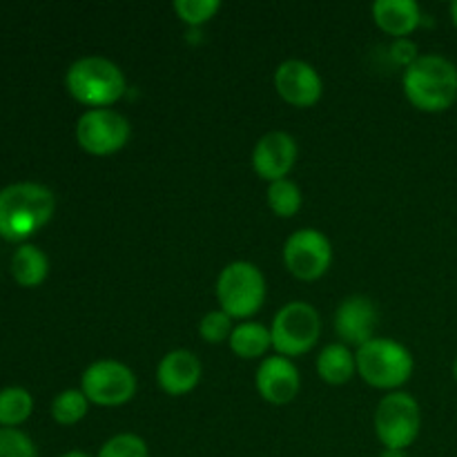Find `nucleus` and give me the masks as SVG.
<instances>
[{
	"label": "nucleus",
	"instance_id": "obj_23",
	"mask_svg": "<svg viewBox=\"0 0 457 457\" xmlns=\"http://www.w3.org/2000/svg\"><path fill=\"white\" fill-rule=\"evenodd\" d=\"M172 9L186 25L201 27L217 16L221 3L219 0H177Z\"/></svg>",
	"mask_w": 457,
	"mask_h": 457
},
{
	"label": "nucleus",
	"instance_id": "obj_18",
	"mask_svg": "<svg viewBox=\"0 0 457 457\" xmlns=\"http://www.w3.org/2000/svg\"><path fill=\"white\" fill-rule=\"evenodd\" d=\"M49 259L38 245L22 244L12 257V275L22 288H36L47 279Z\"/></svg>",
	"mask_w": 457,
	"mask_h": 457
},
{
	"label": "nucleus",
	"instance_id": "obj_8",
	"mask_svg": "<svg viewBox=\"0 0 457 457\" xmlns=\"http://www.w3.org/2000/svg\"><path fill=\"white\" fill-rule=\"evenodd\" d=\"M129 120L116 110H87L76 123V141L87 154L107 156L123 150L129 141Z\"/></svg>",
	"mask_w": 457,
	"mask_h": 457
},
{
	"label": "nucleus",
	"instance_id": "obj_27",
	"mask_svg": "<svg viewBox=\"0 0 457 457\" xmlns=\"http://www.w3.org/2000/svg\"><path fill=\"white\" fill-rule=\"evenodd\" d=\"M391 58L395 61V65L409 70V67L420 58L418 45L411 38H395L391 45Z\"/></svg>",
	"mask_w": 457,
	"mask_h": 457
},
{
	"label": "nucleus",
	"instance_id": "obj_16",
	"mask_svg": "<svg viewBox=\"0 0 457 457\" xmlns=\"http://www.w3.org/2000/svg\"><path fill=\"white\" fill-rule=\"evenodd\" d=\"M373 21L386 34L406 38L422 22V12L415 0H378L373 3Z\"/></svg>",
	"mask_w": 457,
	"mask_h": 457
},
{
	"label": "nucleus",
	"instance_id": "obj_21",
	"mask_svg": "<svg viewBox=\"0 0 457 457\" xmlns=\"http://www.w3.org/2000/svg\"><path fill=\"white\" fill-rule=\"evenodd\" d=\"M89 400L80 388H67V391L58 393L52 402V418L56 420L61 427H71L79 424L80 420L87 415Z\"/></svg>",
	"mask_w": 457,
	"mask_h": 457
},
{
	"label": "nucleus",
	"instance_id": "obj_10",
	"mask_svg": "<svg viewBox=\"0 0 457 457\" xmlns=\"http://www.w3.org/2000/svg\"><path fill=\"white\" fill-rule=\"evenodd\" d=\"M333 262V248L324 232L315 228H302L293 232L284 245V263L290 275L302 281H315L328 272Z\"/></svg>",
	"mask_w": 457,
	"mask_h": 457
},
{
	"label": "nucleus",
	"instance_id": "obj_13",
	"mask_svg": "<svg viewBox=\"0 0 457 457\" xmlns=\"http://www.w3.org/2000/svg\"><path fill=\"white\" fill-rule=\"evenodd\" d=\"M297 161V141L288 132H268L257 141L253 152V168L266 181L288 177Z\"/></svg>",
	"mask_w": 457,
	"mask_h": 457
},
{
	"label": "nucleus",
	"instance_id": "obj_17",
	"mask_svg": "<svg viewBox=\"0 0 457 457\" xmlns=\"http://www.w3.org/2000/svg\"><path fill=\"white\" fill-rule=\"evenodd\" d=\"M355 370V355L346 344H328L317 357V373L326 384H333V386L351 382Z\"/></svg>",
	"mask_w": 457,
	"mask_h": 457
},
{
	"label": "nucleus",
	"instance_id": "obj_15",
	"mask_svg": "<svg viewBox=\"0 0 457 457\" xmlns=\"http://www.w3.org/2000/svg\"><path fill=\"white\" fill-rule=\"evenodd\" d=\"M201 379V361L199 357L186 348L170 351L156 369V382L168 395L181 397L196 388Z\"/></svg>",
	"mask_w": 457,
	"mask_h": 457
},
{
	"label": "nucleus",
	"instance_id": "obj_29",
	"mask_svg": "<svg viewBox=\"0 0 457 457\" xmlns=\"http://www.w3.org/2000/svg\"><path fill=\"white\" fill-rule=\"evenodd\" d=\"M61 457H92V455L85 453V451H67V453H62Z\"/></svg>",
	"mask_w": 457,
	"mask_h": 457
},
{
	"label": "nucleus",
	"instance_id": "obj_7",
	"mask_svg": "<svg viewBox=\"0 0 457 457\" xmlns=\"http://www.w3.org/2000/svg\"><path fill=\"white\" fill-rule=\"evenodd\" d=\"M321 333L320 312L306 302H290L275 315L270 326L272 346L281 357L306 355Z\"/></svg>",
	"mask_w": 457,
	"mask_h": 457
},
{
	"label": "nucleus",
	"instance_id": "obj_28",
	"mask_svg": "<svg viewBox=\"0 0 457 457\" xmlns=\"http://www.w3.org/2000/svg\"><path fill=\"white\" fill-rule=\"evenodd\" d=\"M379 457H406V451H397V449H384V453Z\"/></svg>",
	"mask_w": 457,
	"mask_h": 457
},
{
	"label": "nucleus",
	"instance_id": "obj_31",
	"mask_svg": "<svg viewBox=\"0 0 457 457\" xmlns=\"http://www.w3.org/2000/svg\"><path fill=\"white\" fill-rule=\"evenodd\" d=\"M453 379L457 382V357H455V361H453Z\"/></svg>",
	"mask_w": 457,
	"mask_h": 457
},
{
	"label": "nucleus",
	"instance_id": "obj_14",
	"mask_svg": "<svg viewBox=\"0 0 457 457\" xmlns=\"http://www.w3.org/2000/svg\"><path fill=\"white\" fill-rule=\"evenodd\" d=\"M302 378L288 357H266L257 369V391L270 404H288L297 397Z\"/></svg>",
	"mask_w": 457,
	"mask_h": 457
},
{
	"label": "nucleus",
	"instance_id": "obj_20",
	"mask_svg": "<svg viewBox=\"0 0 457 457\" xmlns=\"http://www.w3.org/2000/svg\"><path fill=\"white\" fill-rule=\"evenodd\" d=\"M34 411V397L22 386H7L0 391V427L16 428Z\"/></svg>",
	"mask_w": 457,
	"mask_h": 457
},
{
	"label": "nucleus",
	"instance_id": "obj_4",
	"mask_svg": "<svg viewBox=\"0 0 457 457\" xmlns=\"http://www.w3.org/2000/svg\"><path fill=\"white\" fill-rule=\"evenodd\" d=\"M357 373L369 386L379 391H395L413 375V355L393 339H370L355 353Z\"/></svg>",
	"mask_w": 457,
	"mask_h": 457
},
{
	"label": "nucleus",
	"instance_id": "obj_26",
	"mask_svg": "<svg viewBox=\"0 0 457 457\" xmlns=\"http://www.w3.org/2000/svg\"><path fill=\"white\" fill-rule=\"evenodd\" d=\"M0 457H38L34 442L18 428H0Z\"/></svg>",
	"mask_w": 457,
	"mask_h": 457
},
{
	"label": "nucleus",
	"instance_id": "obj_5",
	"mask_svg": "<svg viewBox=\"0 0 457 457\" xmlns=\"http://www.w3.org/2000/svg\"><path fill=\"white\" fill-rule=\"evenodd\" d=\"M217 299L232 320H248L266 299V279L250 262H232L217 279Z\"/></svg>",
	"mask_w": 457,
	"mask_h": 457
},
{
	"label": "nucleus",
	"instance_id": "obj_9",
	"mask_svg": "<svg viewBox=\"0 0 457 457\" xmlns=\"http://www.w3.org/2000/svg\"><path fill=\"white\" fill-rule=\"evenodd\" d=\"M80 391L92 404L120 406L137 393V378L116 360H101L87 366L80 378Z\"/></svg>",
	"mask_w": 457,
	"mask_h": 457
},
{
	"label": "nucleus",
	"instance_id": "obj_24",
	"mask_svg": "<svg viewBox=\"0 0 457 457\" xmlns=\"http://www.w3.org/2000/svg\"><path fill=\"white\" fill-rule=\"evenodd\" d=\"M96 457H150V451L143 437L134 433H120V436L110 437Z\"/></svg>",
	"mask_w": 457,
	"mask_h": 457
},
{
	"label": "nucleus",
	"instance_id": "obj_3",
	"mask_svg": "<svg viewBox=\"0 0 457 457\" xmlns=\"http://www.w3.org/2000/svg\"><path fill=\"white\" fill-rule=\"evenodd\" d=\"M65 87L89 110H103L123 98L128 80L120 67L110 58L85 56L70 65L65 74Z\"/></svg>",
	"mask_w": 457,
	"mask_h": 457
},
{
	"label": "nucleus",
	"instance_id": "obj_30",
	"mask_svg": "<svg viewBox=\"0 0 457 457\" xmlns=\"http://www.w3.org/2000/svg\"><path fill=\"white\" fill-rule=\"evenodd\" d=\"M451 21H453V25L457 27V0L455 3H451Z\"/></svg>",
	"mask_w": 457,
	"mask_h": 457
},
{
	"label": "nucleus",
	"instance_id": "obj_6",
	"mask_svg": "<svg viewBox=\"0 0 457 457\" xmlns=\"http://www.w3.org/2000/svg\"><path fill=\"white\" fill-rule=\"evenodd\" d=\"M375 433L384 449L406 451L420 436L422 428V413L420 404L409 393H388L375 409Z\"/></svg>",
	"mask_w": 457,
	"mask_h": 457
},
{
	"label": "nucleus",
	"instance_id": "obj_12",
	"mask_svg": "<svg viewBox=\"0 0 457 457\" xmlns=\"http://www.w3.org/2000/svg\"><path fill=\"white\" fill-rule=\"evenodd\" d=\"M379 321L378 306L364 295H351L339 303L335 312V333L348 346H364L373 339V330Z\"/></svg>",
	"mask_w": 457,
	"mask_h": 457
},
{
	"label": "nucleus",
	"instance_id": "obj_19",
	"mask_svg": "<svg viewBox=\"0 0 457 457\" xmlns=\"http://www.w3.org/2000/svg\"><path fill=\"white\" fill-rule=\"evenodd\" d=\"M230 348L237 357L241 360H257L268 353V348L272 346L270 328L262 324H254V321H244V324L235 326L230 335Z\"/></svg>",
	"mask_w": 457,
	"mask_h": 457
},
{
	"label": "nucleus",
	"instance_id": "obj_2",
	"mask_svg": "<svg viewBox=\"0 0 457 457\" xmlns=\"http://www.w3.org/2000/svg\"><path fill=\"white\" fill-rule=\"evenodd\" d=\"M404 94L413 107L437 114L457 101V65L440 54H424L402 76Z\"/></svg>",
	"mask_w": 457,
	"mask_h": 457
},
{
	"label": "nucleus",
	"instance_id": "obj_25",
	"mask_svg": "<svg viewBox=\"0 0 457 457\" xmlns=\"http://www.w3.org/2000/svg\"><path fill=\"white\" fill-rule=\"evenodd\" d=\"M232 330H235V326H232V317L223 311L205 312L204 320H201L199 324L201 337H204L208 344L226 342V339H230Z\"/></svg>",
	"mask_w": 457,
	"mask_h": 457
},
{
	"label": "nucleus",
	"instance_id": "obj_22",
	"mask_svg": "<svg viewBox=\"0 0 457 457\" xmlns=\"http://www.w3.org/2000/svg\"><path fill=\"white\" fill-rule=\"evenodd\" d=\"M268 205H270L272 212L277 217L290 219L299 212L302 208V190L297 187V183H293L290 179H281V181H272L268 186Z\"/></svg>",
	"mask_w": 457,
	"mask_h": 457
},
{
	"label": "nucleus",
	"instance_id": "obj_11",
	"mask_svg": "<svg viewBox=\"0 0 457 457\" xmlns=\"http://www.w3.org/2000/svg\"><path fill=\"white\" fill-rule=\"evenodd\" d=\"M275 89L288 105L312 107L321 98L324 83L315 67L297 61V58H290L277 67Z\"/></svg>",
	"mask_w": 457,
	"mask_h": 457
},
{
	"label": "nucleus",
	"instance_id": "obj_1",
	"mask_svg": "<svg viewBox=\"0 0 457 457\" xmlns=\"http://www.w3.org/2000/svg\"><path fill=\"white\" fill-rule=\"evenodd\" d=\"M56 210V199L40 183L21 181L0 190V237L7 241H25L47 226Z\"/></svg>",
	"mask_w": 457,
	"mask_h": 457
}]
</instances>
